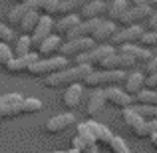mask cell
<instances>
[{
    "label": "cell",
    "instance_id": "obj_1",
    "mask_svg": "<svg viewBox=\"0 0 157 153\" xmlns=\"http://www.w3.org/2000/svg\"><path fill=\"white\" fill-rule=\"evenodd\" d=\"M92 72L90 66H74V68H64L56 74L44 78V86L50 90H60L64 86H74V84H82L84 78Z\"/></svg>",
    "mask_w": 157,
    "mask_h": 153
},
{
    "label": "cell",
    "instance_id": "obj_2",
    "mask_svg": "<svg viewBox=\"0 0 157 153\" xmlns=\"http://www.w3.org/2000/svg\"><path fill=\"white\" fill-rule=\"evenodd\" d=\"M123 80H125V72H121V70H113V72H100V70H92V72L84 78L82 86L92 88V90H98V88H109V86L123 84Z\"/></svg>",
    "mask_w": 157,
    "mask_h": 153
},
{
    "label": "cell",
    "instance_id": "obj_3",
    "mask_svg": "<svg viewBox=\"0 0 157 153\" xmlns=\"http://www.w3.org/2000/svg\"><path fill=\"white\" fill-rule=\"evenodd\" d=\"M113 52H115V48L111 46V44H96L92 50L80 54V56L74 58V60H76V66H90V68L94 70L105 56H109V54H113Z\"/></svg>",
    "mask_w": 157,
    "mask_h": 153
},
{
    "label": "cell",
    "instance_id": "obj_4",
    "mask_svg": "<svg viewBox=\"0 0 157 153\" xmlns=\"http://www.w3.org/2000/svg\"><path fill=\"white\" fill-rule=\"evenodd\" d=\"M68 68V60L62 56H56V58H40L38 62H36L34 66H32L30 70H28V74L34 78H40V76H50V74H56L60 72V70Z\"/></svg>",
    "mask_w": 157,
    "mask_h": 153
},
{
    "label": "cell",
    "instance_id": "obj_5",
    "mask_svg": "<svg viewBox=\"0 0 157 153\" xmlns=\"http://www.w3.org/2000/svg\"><path fill=\"white\" fill-rule=\"evenodd\" d=\"M94 46H96V42H94L92 38H74V40H66V42H62L58 56L66 58V60H70V58H78L80 54L92 50Z\"/></svg>",
    "mask_w": 157,
    "mask_h": 153
},
{
    "label": "cell",
    "instance_id": "obj_6",
    "mask_svg": "<svg viewBox=\"0 0 157 153\" xmlns=\"http://www.w3.org/2000/svg\"><path fill=\"white\" fill-rule=\"evenodd\" d=\"M153 10L155 8H151V6H137V4H133V6L127 8V10L123 12V16L117 20V26L127 28V26H133V24L147 22V18L153 14Z\"/></svg>",
    "mask_w": 157,
    "mask_h": 153
},
{
    "label": "cell",
    "instance_id": "obj_7",
    "mask_svg": "<svg viewBox=\"0 0 157 153\" xmlns=\"http://www.w3.org/2000/svg\"><path fill=\"white\" fill-rule=\"evenodd\" d=\"M145 34V28L139 26V24H133V26H127V28H121L113 34V38L109 40L111 46H125V44H139L141 36Z\"/></svg>",
    "mask_w": 157,
    "mask_h": 153
},
{
    "label": "cell",
    "instance_id": "obj_8",
    "mask_svg": "<svg viewBox=\"0 0 157 153\" xmlns=\"http://www.w3.org/2000/svg\"><path fill=\"white\" fill-rule=\"evenodd\" d=\"M22 96L18 94H4L0 96V119H10L22 115Z\"/></svg>",
    "mask_w": 157,
    "mask_h": 153
},
{
    "label": "cell",
    "instance_id": "obj_9",
    "mask_svg": "<svg viewBox=\"0 0 157 153\" xmlns=\"http://www.w3.org/2000/svg\"><path fill=\"white\" fill-rule=\"evenodd\" d=\"M74 123H76V115H74L72 111H68V113H60V115L50 117L44 123V131L50 133V135H56V133H60V131H66L68 127H72Z\"/></svg>",
    "mask_w": 157,
    "mask_h": 153
},
{
    "label": "cell",
    "instance_id": "obj_10",
    "mask_svg": "<svg viewBox=\"0 0 157 153\" xmlns=\"http://www.w3.org/2000/svg\"><path fill=\"white\" fill-rule=\"evenodd\" d=\"M104 96H105V101L109 103V105L117 107V109H125V107L133 105V98H131L129 94H125L121 88H117V86H109V88H105Z\"/></svg>",
    "mask_w": 157,
    "mask_h": 153
},
{
    "label": "cell",
    "instance_id": "obj_11",
    "mask_svg": "<svg viewBox=\"0 0 157 153\" xmlns=\"http://www.w3.org/2000/svg\"><path fill=\"white\" fill-rule=\"evenodd\" d=\"M50 34H54V20H52V16L40 14V18H38V24H36L34 32L30 34L32 46H38V44L42 42V40H46Z\"/></svg>",
    "mask_w": 157,
    "mask_h": 153
},
{
    "label": "cell",
    "instance_id": "obj_12",
    "mask_svg": "<svg viewBox=\"0 0 157 153\" xmlns=\"http://www.w3.org/2000/svg\"><path fill=\"white\" fill-rule=\"evenodd\" d=\"M38 60H40L38 54H36V52H30L28 56H24V58H12L10 64L6 66V70H8L10 74H14V76H20V74H28V70H30Z\"/></svg>",
    "mask_w": 157,
    "mask_h": 153
},
{
    "label": "cell",
    "instance_id": "obj_13",
    "mask_svg": "<svg viewBox=\"0 0 157 153\" xmlns=\"http://www.w3.org/2000/svg\"><path fill=\"white\" fill-rule=\"evenodd\" d=\"M143 84H145V74L137 72V70H131L129 74H125V80H123V92L129 94L131 98H135L139 92L143 90Z\"/></svg>",
    "mask_w": 157,
    "mask_h": 153
},
{
    "label": "cell",
    "instance_id": "obj_14",
    "mask_svg": "<svg viewBox=\"0 0 157 153\" xmlns=\"http://www.w3.org/2000/svg\"><path fill=\"white\" fill-rule=\"evenodd\" d=\"M62 36H58V34H50L46 40H42V42L36 46V54H38L40 58H54V54H58L60 52V46H62Z\"/></svg>",
    "mask_w": 157,
    "mask_h": 153
},
{
    "label": "cell",
    "instance_id": "obj_15",
    "mask_svg": "<svg viewBox=\"0 0 157 153\" xmlns=\"http://www.w3.org/2000/svg\"><path fill=\"white\" fill-rule=\"evenodd\" d=\"M100 22H101V18L82 20V22L78 24L72 32H68V34H66V38H68V40H74V38H92L94 32H96L98 26H100Z\"/></svg>",
    "mask_w": 157,
    "mask_h": 153
},
{
    "label": "cell",
    "instance_id": "obj_16",
    "mask_svg": "<svg viewBox=\"0 0 157 153\" xmlns=\"http://www.w3.org/2000/svg\"><path fill=\"white\" fill-rule=\"evenodd\" d=\"M115 32H117V24H115V22H109V20H101L100 26H98V30L94 32L92 40L96 44H107L111 38H113Z\"/></svg>",
    "mask_w": 157,
    "mask_h": 153
},
{
    "label": "cell",
    "instance_id": "obj_17",
    "mask_svg": "<svg viewBox=\"0 0 157 153\" xmlns=\"http://www.w3.org/2000/svg\"><path fill=\"white\" fill-rule=\"evenodd\" d=\"M104 105H105V96H104V90H101V88H98V90H94V92L90 94L88 103H86V113H88L90 117H96V115L100 113L101 109H104Z\"/></svg>",
    "mask_w": 157,
    "mask_h": 153
},
{
    "label": "cell",
    "instance_id": "obj_18",
    "mask_svg": "<svg viewBox=\"0 0 157 153\" xmlns=\"http://www.w3.org/2000/svg\"><path fill=\"white\" fill-rule=\"evenodd\" d=\"M101 14H105V2L104 0H90L80 12V20H94V18H100Z\"/></svg>",
    "mask_w": 157,
    "mask_h": 153
},
{
    "label": "cell",
    "instance_id": "obj_19",
    "mask_svg": "<svg viewBox=\"0 0 157 153\" xmlns=\"http://www.w3.org/2000/svg\"><path fill=\"white\" fill-rule=\"evenodd\" d=\"M117 52L129 56L131 60H135V62H143V64H145V62L151 58V52L147 50V48L139 46V44H125V46H119Z\"/></svg>",
    "mask_w": 157,
    "mask_h": 153
},
{
    "label": "cell",
    "instance_id": "obj_20",
    "mask_svg": "<svg viewBox=\"0 0 157 153\" xmlns=\"http://www.w3.org/2000/svg\"><path fill=\"white\" fill-rule=\"evenodd\" d=\"M80 22H82V20H80V16H78V14H66V16H60V20H58V22H54V34L66 36L68 32H72Z\"/></svg>",
    "mask_w": 157,
    "mask_h": 153
},
{
    "label": "cell",
    "instance_id": "obj_21",
    "mask_svg": "<svg viewBox=\"0 0 157 153\" xmlns=\"http://www.w3.org/2000/svg\"><path fill=\"white\" fill-rule=\"evenodd\" d=\"M82 96H84V86L82 84L68 86V90L64 92V105L68 109H78V105L82 103Z\"/></svg>",
    "mask_w": 157,
    "mask_h": 153
},
{
    "label": "cell",
    "instance_id": "obj_22",
    "mask_svg": "<svg viewBox=\"0 0 157 153\" xmlns=\"http://www.w3.org/2000/svg\"><path fill=\"white\" fill-rule=\"evenodd\" d=\"M88 127H90V131H92V135H94L96 145H105V147L109 145L113 133H111L105 125H101V123H98V121H88Z\"/></svg>",
    "mask_w": 157,
    "mask_h": 153
},
{
    "label": "cell",
    "instance_id": "obj_23",
    "mask_svg": "<svg viewBox=\"0 0 157 153\" xmlns=\"http://www.w3.org/2000/svg\"><path fill=\"white\" fill-rule=\"evenodd\" d=\"M127 8H129V2H127V0H109V2L105 4L107 20L117 24V20L123 16V12H125Z\"/></svg>",
    "mask_w": 157,
    "mask_h": 153
},
{
    "label": "cell",
    "instance_id": "obj_24",
    "mask_svg": "<svg viewBox=\"0 0 157 153\" xmlns=\"http://www.w3.org/2000/svg\"><path fill=\"white\" fill-rule=\"evenodd\" d=\"M38 18H40V12H26V14H24V18L20 20V24L16 28H18L22 34L30 36L32 32H34L36 24H38Z\"/></svg>",
    "mask_w": 157,
    "mask_h": 153
},
{
    "label": "cell",
    "instance_id": "obj_25",
    "mask_svg": "<svg viewBox=\"0 0 157 153\" xmlns=\"http://www.w3.org/2000/svg\"><path fill=\"white\" fill-rule=\"evenodd\" d=\"M14 58H24V56H28V54L32 52V40H30V36H26V34H22L20 38H16L14 40Z\"/></svg>",
    "mask_w": 157,
    "mask_h": 153
},
{
    "label": "cell",
    "instance_id": "obj_26",
    "mask_svg": "<svg viewBox=\"0 0 157 153\" xmlns=\"http://www.w3.org/2000/svg\"><path fill=\"white\" fill-rule=\"evenodd\" d=\"M137 105H155L157 107V90H141L135 96Z\"/></svg>",
    "mask_w": 157,
    "mask_h": 153
},
{
    "label": "cell",
    "instance_id": "obj_27",
    "mask_svg": "<svg viewBox=\"0 0 157 153\" xmlns=\"http://www.w3.org/2000/svg\"><path fill=\"white\" fill-rule=\"evenodd\" d=\"M42 101L38 98H24L22 100V115H32V113H38L42 111Z\"/></svg>",
    "mask_w": 157,
    "mask_h": 153
},
{
    "label": "cell",
    "instance_id": "obj_28",
    "mask_svg": "<svg viewBox=\"0 0 157 153\" xmlns=\"http://www.w3.org/2000/svg\"><path fill=\"white\" fill-rule=\"evenodd\" d=\"M26 6L24 4H16V6H12L10 8V12L6 14V20H8V24L10 26H18L20 24V20L24 18V14H26Z\"/></svg>",
    "mask_w": 157,
    "mask_h": 153
},
{
    "label": "cell",
    "instance_id": "obj_29",
    "mask_svg": "<svg viewBox=\"0 0 157 153\" xmlns=\"http://www.w3.org/2000/svg\"><path fill=\"white\" fill-rule=\"evenodd\" d=\"M123 111V121H125V125L127 127H131V125H135L137 121H141V115L137 113V109H135V105H129V107H125V109H121Z\"/></svg>",
    "mask_w": 157,
    "mask_h": 153
},
{
    "label": "cell",
    "instance_id": "obj_30",
    "mask_svg": "<svg viewBox=\"0 0 157 153\" xmlns=\"http://www.w3.org/2000/svg\"><path fill=\"white\" fill-rule=\"evenodd\" d=\"M58 10H60V0H42L40 2V14L54 16L58 14Z\"/></svg>",
    "mask_w": 157,
    "mask_h": 153
},
{
    "label": "cell",
    "instance_id": "obj_31",
    "mask_svg": "<svg viewBox=\"0 0 157 153\" xmlns=\"http://www.w3.org/2000/svg\"><path fill=\"white\" fill-rule=\"evenodd\" d=\"M78 137H80L82 139V141H84L86 143V145H96V141H94V135H92V131H90V127H88V123H80V125H78Z\"/></svg>",
    "mask_w": 157,
    "mask_h": 153
},
{
    "label": "cell",
    "instance_id": "obj_32",
    "mask_svg": "<svg viewBox=\"0 0 157 153\" xmlns=\"http://www.w3.org/2000/svg\"><path fill=\"white\" fill-rule=\"evenodd\" d=\"M107 147L111 149V153H129V147H127V143L123 141V137H119V135H113Z\"/></svg>",
    "mask_w": 157,
    "mask_h": 153
},
{
    "label": "cell",
    "instance_id": "obj_33",
    "mask_svg": "<svg viewBox=\"0 0 157 153\" xmlns=\"http://www.w3.org/2000/svg\"><path fill=\"white\" fill-rule=\"evenodd\" d=\"M139 46H143V48H155L157 46V30H149V32H145V34L141 36V40H139Z\"/></svg>",
    "mask_w": 157,
    "mask_h": 153
},
{
    "label": "cell",
    "instance_id": "obj_34",
    "mask_svg": "<svg viewBox=\"0 0 157 153\" xmlns=\"http://www.w3.org/2000/svg\"><path fill=\"white\" fill-rule=\"evenodd\" d=\"M137 113L143 119H157V107L155 105H135Z\"/></svg>",
    "mask_w": 157,
    "mask_h": 153
},
{
    "label": "cell",
    "instance_id": "obj_35",
    "mask_svg": "<svg viewBox=\"0 0 157 153\" xmlns=\"http://www.w3.org/2000/svg\"><path fill=\"white\" fill-rule=\"evenodd\" d=\"M129 129L133 131V135H135V137H139V139H141V137H149V129H147V121H145V119L137 121L135 125H131Z\"/></svg>",
    "mask_w": 157,
    "mask_h": 153
},
{
    "label": "cell",
    "instance_id": "obj_36",
    "mask_svg": "<svg viewBox=\"0 0 157 153\" xmlns=\"http://www.w3.org/2000/svg\"><path fill=\"white\" fill-rule=\"evenodd\" d=\"M16 36H14V30H12L10 26H6V24L0 22V42L2 44H8V42H14Z\"/></svg>",
    "mask_w": 157,
    "mask_h": 153
},
{
    "label": "cell",
    "instance_id": "obj_37",
    "mask_svg": "<svg viewBox=\"0 0 157 153\" xmlns=\"http://www.w3.org/2000/svg\"><path fill=\"white\" fill-rule=\"evenodd\" d=\"M12 58H14V52L8 48V44H2V42H0V64L6 68V66L10 64Z\"/></svg>",
    "mask_w": 157,
    "mask_h": 153
},
{
    "label": "cell",
    "instance_id": "obj_38",
    "mask_svg": "<svg viewBox=\"0 0 157 153\" xmlns=\"http://www.w3.org/2000/svg\"><path fill=\"white\" fill-rule=\"evenodd\" d=\"M157 72V54H151V58L145 62V70H143V74L145 76H149V74Z\"/></svg>",
    "mask_w": 157,
    "mask_h": 153
},
{
    "label": "cell",
    "instance_id": "obj_39",
    "mask_svg": "<svg viewBox=\"0 0 157 153\" xmlns=\"http://www.w3.org/2000/svg\"><path fill=\"white\" fill-rule=\"evenodd\" d=\"M86 147H88V145H86V143L82 141L78 135H74V139H72V149H76V151H80V153H82V151L86 149Z\"/></svg>",
    "mask_w": 157,
    "mask_h": 153
},
{
    "label": "cell",
    "instance_id": "obj_40",
    "mask_svg": "<svg viewBox=\"0 0 157 153\" xmlns=\"http://www.w3.org/2000/svg\"><path fill=\"white\" fill-rule=\"evenodd\" d=\"M147 28H151V30H157V8L153 10V14L147 18Z\"/></svg>",
    "mask_w": 157,
    "mask_h": 153
},
{
    "label": "cell",
    "instance_id": "obj_41",
    "mask_svg": "<svg viewBox=\"0 0 157 153\" xmlns=\"http://www.w3.org/2000/svg\"><path fill=\"white\" fill-rule=\"evenodd\" d=\"M147 121V129H149V135L157 133V119H145Z\"/></svg>",
    "mask_w": 157,
    "mask_h": 153
},
{
    "label": "cell",
    "instance_id": "obj_42",
    "mask_svg": "<svg viewBox=\"0 0 157 153\" xmlns=\"http://www.w3.org/2000/svg\"><path fill=\"white\" fill-rule=\"evenodd\" d=\"M82 153H98V145H90V147H86Z\"/></svg>",
    "mask_w": 157,
    "mask_h": 153
},
{
    "label": "cell",
    "instance_id": "obj_43",
    "mask_svg": "<svg viewBox=\"0 0 157 153\" xmlns=\"http://www.w3.org/2000/svg\"><path fill=\"white\" fill-rule=\"evenodd\" d=\"M149 141H151V145L157 149V133H153V135H149Z\"/></svg>",
    "mask_w": 157,
    "mask_h": 153
},
{
    "label": "cell",
    "instance_id": "obj_44",
    "mask_svg": "<svg viewBox=\"0 0 157 153\" xmlns=\"http://www.w3.org/2000/svg\"><path fill=\"white\" fill-rule=\"evenodd\" d=\"M52 153H80V151H76V149H68V151H52Z\"/></svg>",
    "mask_w": 157,
    "mask_h": 153
},
{
    "label": "cell",
    "instance_id": "obj_45",
    "mask_svg": "<svg viewBox=\"0 0 157 153\" xmlns=\"http://www.w3.org/2000/svg\"><path fill=\"white\" fill-rule=\"evenodd\" d=\"M24 2H28V0H18V4H24Z\"/></svg>",
    "mask_w": 157,
    "mask_h": 153
},
{
    "label": "cell",
    "instance_id": "obj_46",
    "mask_svg": "<svg viewBox=\"0 0 157 153\" xmlns=\"http://www.w3.org/2000/svg\"><path fill=\"white\" fill-rule=\"evenodd\" d=\"M155 8H157V0H155Z\"/></svg>",
    "mask_w": 157,
    "mask_h": 153
}]
</instances>
